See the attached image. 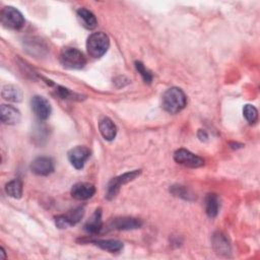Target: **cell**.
I'll return each instance as SVG.
<instances>
[{
    "label": "cell",
    "mask_w": 260,
    "mask_h": 260,
    "mask_svg": "<svg viewBox=\"0 0 260 260\" xmlns=\"http://www.w3.org/2000/svg\"><path fill=\"white\" fill-rule=\"evenodd\" d=\"M54 160L49 156L36 157L30 164L31 172L38 176H48L54 172Z\"/></svg>",
    "instance_id": "30bf717a"
},
{
    "label": "cell",
    "mask_w": 260,
    "mask_h": 260,
    "mask_svg": "<svg viewBox=\"0 0 260 260\" xmlns=\"http://www.w3.org/2000/svg\"><path fill=\"white\" fill-rule=\"evenodd\" d=\"M77 18L81 25L86 29H93L98 25V20L95 15L88 9L81 7L76 11Z\"/></svg>",
    "instance_id": "2e32d148"
},
{
    "label": "cell",
    "mask_w": 260,
    "mask_h": 260,
    "mask_svg": "<svg viewBox=\"0 0 260 260\" xmlns=\"http://www.w3.org/2000/svg\"><path fill=\"white\" fill-rule=\"evenodd\" d=\"M30 106L34 114L40 121L47 120L51 115V105L49 101L42 95H35L30 100Z\"/></svg>",
    "instance_id": "ba28073f"
},
{
    "label": "cell",
    "mask_w": 260,
    "mask_h": 260,
    "mask_svg": "<svg viewBox=\"0 0 260 260\" xmlns=\"http://www.w3.org/2000/svg\"><path fill=\"white\" fill-rule=\"evenodd\" d=\"M89 156L90 150L86 146L81 145H77L71 148L67 153L68 160L76 170H81Z\"/></svg>",
    "instance_id": "9c48e42d"
},
{
    "label": "cell",
    "mask_w": 260,
    "mask_h": 260,
    "mask_svg": "<svg viewBox=\"0 0 260 260\" xmlns=\"http://www.w3.org/2000/svg\"><path fill=\"white\" fill-rule=\"evenodd\" d=\"M92 244H94L95 246L100 247L103 250H106L108 252L111 253H115V252H119L123 249V243L121 241L118 240H93L90 241Z\"/></svg>",
    "instance_id": "ffe728a7"
},
{
    "label": "cell",
    "mask_w": 260,
    "mask_h": 260,
    "mask_svg": "<svg viewBox=\"0 0 260 260\" xmlns=\"http://www.w3.org/2000/svg\"><path fill=\"white\" fill-rule=\"evenodd\" d=\"M186 104V94L179 87H170L161 95V108L170 114H177L181 112L185 108Z\"/></svg>",
    "instance_id": "6da1fadb"
},
{
    "label": "cell",
    "mask_w": 260,
    "mask_h": 260,
    "mask_svg": "<svg viewBox=\"0 0 260 260\" xmlns=\"http://www.w3.org/2000/svg\"><path fill=\"white\" fill-rule=\"evenodd\" d=\"M56 91H57L58 95L64 100H80V98H81V95H79L75 92H72L70 89L63 87V86H57Z\"/></svg>",
    "instance_id": "cb8c5ba5"
},
{
    "label": "cell",
    "mask_w": 260,
    "mask_h": 260,
    "mask_svg": "<svg viewBox=\"0 0 260 260\" xmlns=\"http://www.w3.org/2000/svg\"><path fill=\"white\" fill-rule=\"evenodd\" d=\"M170 191L174 194V195H176V196H178V197H181V198H184V199H186V200H190L191 199V194H190V192L185 188V187H183V186H172V188L170 189Z\"/></svg>",
    "instance_id": "d4e9b609"
},
{
    "label": "cell",
    "mask_w": 260,
    "mask_h": 260,
    "mask_svg": "<svg viewBox=\"0 0 260 260\" xmlns=\"http://www.w3.org/2000/svg\"><path fill=\"white\" fill-rule=\"evenodd\" d=\"M142 225V220L132 216L116 217L111 222V228L119 231H130L139 229Z\"/></svg>",
    "instance_id": "8fae6325"
},
{
    "label": "cell",
    "mask_w": 260,
    "mask_h": 260,
    "mask_svg": "<svg viewBox=\"0 0 260 260\" xmlns=\"http://www.w3.org/2000/svg\"><path fill=\"white\" fill-rule=\"evenodd\" d=\"M204 204H205V212L210 218H213L218 214V211L220 208V200L217 194L208 193L205 196Z\"/></svg>",
    "instance_id": "e0dca14e"
},
{
    "label": "cell",
    "mask_w": 260,
    "mask_h": 260,
    "mask_svg": "<svg viewBox=\"0 0 260 260\" xmlns=\"http://www.w3.org/2000/svg\"><path fill=\"white\" fill-rule=\"evenodd\" d=\"M103 228V219H102V209L96 208L94 212L91 214L89 219L84 224V231L87 234L95 235L101 232Z\"/></svg>",
    "instance_id": "9a60e30c"
},
{
    "label": "cell",
    "mask_w": 260,
    "mask_h": 260,
    "mask_svg": "<svg viewBox=\"0 0 260 260\" xmlns=\"http://www.w3.org/2000/svg\"><path fill=\"white\" fill-rule=\"evenodd\" d=\"M99 129L100 132L102 134V136L104 137V139L111 141L116 137L117 134V127L115 125V123L110 119V118H103L100 122H99Z\"/></svg>",
    "instance_id": "ac0fdd59"
},
{
    "label": "cell",
    "mask_w": 260,
    "mask_h": 260,
    "mask_svg": "<svg viewBox=\"0 0 260 260\" xmlns=\"http://www.w3.org/2000/svg\"><path fill=\"white\" fill-rule=\"evenodd\" d=\"M5 192L9 197L18 199L22 195V183L19 179H14L9 181L5 185Z\"/></svg>",
    "instance_id": "44dd1931"
},
{
    "label": "cell",
    "mask_w": 260,
    "mask_h": 260,
    "mask_svg": "<svg viewBox=\"0 0 260 260\" xmlns=\"http://www.w3.org/2000/svg\"><path fill=\"white\" fill-rule=\"evenodd\" d=\"M174 159L176 162L192 169L199 168L204 165V159L202 157L185 148H180L176 150L174 153Z\"/></svg>",
    "instance_id": "8992f818"
},
{
    "label": "cell",
    "mask_w": 260,
    "mask_h": 260,
    "mask_svg": "<svg viewBox=\"0 0 260 260\" xmlns=\"http://www.w3.org/2000/svg\"><path fill=\"white\" fill-rule=\"evenodd\" d=\"M197 136H198V138H199L201 141H203V140H206V139L208 138V135H207L206 131H205V130H202V129H200V130L198 131V133H197Z\"/></svg>",
    "instance_id": "484cf974"
},
{
    "label": "cell",
    "mask_w": 260,
    "mask_h": 260,
    "mask_svg": "<svg viewBox=\"0 0 260 260\" xmlns=\"http://www.w3.org/2000/svg\"><path fill=\"white\" fill-rule=\"evenodd\" d=\"M1 121L6 125H15L20 121L21 115L18 109L9 105L1 106Z\"/></svg>",
    "instance_id": "5bb4252c"
},
{
    "label": "cell",
    "mask_w": 260,
    "mask_h": 260,
    "mask_svg": "<svg viewBox=\"0 0 260 260\" xmlns=\"http://www.w3.org/2000/svg\"><path fill=\"white\" fill-rule=\"evenodd\" d=\"M0 20L4 27L9 29H19L24 25L22 13L13 6H5L0 12Z\"/></svg>",
    "instance_id": "277c9868"
},
{
    "label": "cell",
    "mask_w": 260,
    "mask_h": 260,
    "mask_svg": "<svg viewBox=\"0 0 260 260\" xmlns=\"http://www.w3.org/2000/svg\"><path fill=\"white\" fill-rule=\"evenodd\" d=\"M95 188L92 184L86 182H79L72 186L71 196L77 200H87L93 196Z\"/></svg>",
    "instance_id": "7c38bea8"
},
{
    "label": "cell",
    "mask_w": 260,
    "mask_h": 260,
    "mask_svg": "<svg viewBox=\"0 0 260 260\" xmlns=\"http://www.w3.org/2000/svg\"><path fill=\"white\" fill-rule=\"evenodd\" d=\"M135 68L138 71V73H140V75H141V77H142V79L144 80L145 83H148V84L151 83L152 78H153L152 74H151V72L148 69L145 68V66H144V64L142 62L136 61L135 62Z\"/></svg>",
    "instance_id": "603a6c76"
},
{
    "label": "cell",
    "mask_w": 260,
    "mask_h": 260,
    "mask_svg": "<svg viewBox=\"0 0 260 260\" xmlns=\"http://www.w3.org/2000/svg\"><path fill=\"white\" fill-rule=\"evenodd\" d=\"M84 214V208L83 207H77L70 211H68L66 214H61L55 217V224L58 229H67L71 225H75L78 223Z\"/></svg>",
    "instance_id": "52a82bcc"
},
{
    "label": "cell",
    "mask_w": 260,
    "mask_h": 260,
    "mask_svg": "<svg viewBox=\"0 0 260 260\" xmlns=\"http://www.w3.org/2000/svg\"><path fill=\"white\" fill-rule=\"evenodd\" d=\"M60 62L67 69H82L86 64V59L82 52L75 48L65 47L60 53Z\"/></svg>",
    "instance_id": "3957f363"
},
{
    "label": "cell",
    "mask_w": 260,
    "mask_h": 260,
    "mask_svg": "<svg viewBox=\"0 0 260 260\" xmlns=\"http://www.w3.org/2000/svg\"><path fill=\"white\" fill-rule=\"evenodd\" d=\"M1 95L4 100L13 102V103H18L22 100L21 89L18 86L13 85V84H5L2 87Z\"/></svg>",
    "instance_id": "d6986e66"
},
{
    "label": "cell",
    "mask_w": 260,
    "mask_h": 260,
    "mask_svg": "<svg viewBox=\"0 0 260 260\" xmlns=\"http://www.w3.org/2000/svg\"><path fill=\"white\" fill-rule=\"evenodd\" d=\"M243 115L245 119L250 123L253 124L258 119V111L257 109L252 105H246L243 109Z\"/></svg>",
    "instance_id": "7402d4cb"
},
{
    "label": "cell",
    "mask_w": 260,
    "mask_h": 260,
    "mask_svg": "<svg viewBox=\"0 0 260 260\" xmlns=\"http://www.w3.org/2000/svg\"><path fill=\"white\" fill-rule=\"evenodd\" d=\"M212 246L214 251L223 256H229L232 252V246L229 238L221 232H216L212 236Z\"/></svg>",
    "instance_id": "4fadbf2b"
},
{
    "label": "cell",
    "mask_w": 260,
    "mask_h": 260,
    "mask_svg": "<svg viewBox=\"0 0 260 260\" xmlns=\"http://www.w3.org/2000/svg\"><path fill=\"white\" fill-rule=\"evenodd\" d=\"M140 173H141V170H134V171H131V172L124 173L123 175H120L116 178H113L108 184L106 197L109 200L115 198L117 196V194L119 193L120 188L123 185H125V184L133 181L134 179H136L140 175Z\"/></svg>",
    "instance_id": "5b68a950"
},
{
    "label": "cell",
    "mask_w": 260,
    "mask_h": 260,
    "mask_svg": "<svg viewBox=\"0 0 260 260\" xmlns=\"http://www.w3.org/2000/svg\"><path fill=\"white\" fill-rule=\"evenodd\" d=\"M110 47V39L103 31H96L89 35L86 41V50L90 57L99 59L103 57Z\"/></svg>",
    "instance_id": "7a4b0ae2"
},
{
    "label": "cell",
    "mask_w": 260,
    "mask_h": 260,
    "mask_svg": "<svg viewBox=\"0 0 260 260\" xmlns=\"http://www.w3.org/2000/svg\"><path fill=\"white\" fill-rule=\"evenodd\" d=\"M1 254H2V258H5V251L3 248H1Z\"/></svg>",
    "instance_id": "4316f807"
}]
</instances>
